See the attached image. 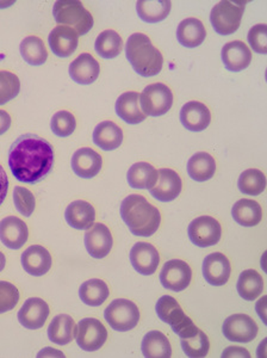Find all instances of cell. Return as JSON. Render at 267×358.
I'll use <instances>...</instances> for the list:
<instances>
[{
    "label": "cell",
    "instance_id": "48",
    "mask_svg": "<svg viewBox=\"0 0 267 358\" xmlns=\"http://www.w3.org/2000/svg\"><path fill=\"white\" fill-rule=\"evenodd\" d=\"M11 127V117L5 110H0V135L5 134Z\"/></svg>",
    "mask_w": 267,
    "mask_h": 358
},
{
    "label": "cell",
    "instance_id": "16",
    "mask_svg": "<svg viewBox=\"0 0 267 358\" xmlns=\"http://www.w3.org/2000/svg\"><path fill=\"white\" fill-rule=\"evenodd\" d=\"M130 262L138 273L150 276L158 268L160 256L158 250L150 243H136L130 251Z\"/></svg>",
    "mask_w": 267,
    "mask_h": 358
},
{
    "label": "cell",
    "instance_id": "47",
    "mask_svg": "<svg viewBox=\"0 0 267 358\" xmlns=\"http://www.w3.org/2000/svg\"><path fill=\"white\" fill-rule=\"evenodd\" d=\"M8 179L4 167L0 165V206L4 202L5 197L8 195Z\"/></svg>",
    "mask_w": 267,
    "mask_h": 358
},
{
    "label": "cell",
    "instance_id": "31",
    "mask_svg": "<svg viewBox=\"0 0 267 358\" xmlns=\"http://www.w3.org/2000/svg\"><path fill=\"white\" fill-rule=\"evenodd\" d=\"M216 172V162L207 152H199L187 163V173L194 182H207Z\"/></svg>",
    "mask_w": 267,
    "mask_h": 358
},
{
    "label": "cell",
    "instance_id": "49",
    "mask_svg": "<svg viewBox=\"0 0 267 358\" xmlns=\"http://www.w3.org/2000/svg\"><path fill=\"white\" fill-rule=\"evenodd\" d=\"M6 264V258H5L4 253L0 251V271H3Z\"/></svg>",
    "mask_w": 267,
    "mask_h": 358
},
{
    "label": "cell",
    "instance_id": "17",
    "mask_svg": "<svg viewBox=\"0 0 267 358\" xmlns=\"http://www.w3.org/2000/svg\"><path fill=\"white\" fill-rule=\"evenodd\" d=\"M29 229L24 221L8 216L0 221V241L11 250H20L28 241Z\"/></svg>",
    "mask_w": 267,
    "mask_h": 358
},
{
    "label": "cell",
    "instance_id": "28",
    "mask_svg": "<svg viewBox=\"0 0 267 358\" xmlns=\"http://www.w3.org/2000/svg\"><path fill=\"white\" fill-rule=\"evenodd\" d=\"M231 216L240 226L254 227L263 219V209L257 201L243 199L231 208Z\"/></svg>",
    "mask_w": 267,
    "mask_h": 358
},
{
    "label": "cell",
    "instance_id": "6",
    "mask_svg": "<svg viewBox=\"0 0 267 358\" xmlns=\"http://www.w3.org/2000/svg\"><path fill=\"white\" fill-rule=\"evenodd\" d=\"M246 1H219L210 13V22L216 33L228 36L234 34L241 24Z\"/></svg>",
    "mask_w": 267,
    "mask_h": 358
},
{
    "label": "cell",
    "instance_id": "40",
    "mask_svg": "<svg viewBox=\"0 0 267 358\" xmlns=\"http://www.w3.org/2000/svg\"><path fill=\"white\" fill-rule=\"evenodd\" d=\"M182 348L187 357L203 358L210 350V342L207 334L199 330L194 337L182 339Z\"/></svg>",
    "mask_w": 267,
    "mask_h": 358
},
{
    "label": "cell",
    "instance_id": "26",
    "mask_svg": "<svg viewBox=\"0 0 267 358\" xmlns=\"http://www.w3.org/2000/svg\"><path fill=\"white\" fill-rule=\"evenodd\" d=\"M207 37V30L197 18H187L180 22L177 29L179 43L187 48H196L202 45Z\"/></svg>",
    "mask_w": 267,
    "mask_h": 358
},
{
    "label": "cell",
    "instance_id": "44",
    "mask_svg": "<svg viewBox=\"0 0 267 358\" xmlns=\"http://www.w3.org/2000/svg\"><path fill=\"white\" fill-rule=\"evenodd\" d=\"M20 301V292L16 285L0 281V314L13 310Z\"/></svg>",
    "mask_w": 267,
    "mask_h": 358
},
{
    "label": "cell",
    "instance_id": "10",
    "mask_svg": "<svg viewBox=\"0 0 267 358\" xmlns=\"http://www.w3.org/2000/svg\"><path fill=\"white\" fill-rule=\"evenodd\" d=\"M187 233L192 244L199 248H210L221 239L222 227L219 221L211 216H199L191 221Z\"/></svg>",
    "mask_w": 267,
    "mask_h": 358
},
{
    "label": "cell",
    "instance_id": "3",
    "mask_svg": "<svg viewBox=\"0 0 267 358\" xmlns=\"http://www.w3.org/2000/svg\"><path fill=\"white\" fill-rule=\"evenodd\" d=\"M126 55L134 71L141 77L150 78L160 73L164 57L145 34H133L126 45Z\"/></svg>",
    "mask_w": 267,
    "mask_h": 358
},
{
    "label": "cell",
    "instance_id": "18",
    "mask_svg": "<svg viewBox=\"0 0 267 358\" xmlns=\"http://www.w3.org/2000/svg\"><path fill=\"white\" fill-rule=\"evenodd\" d=\"M182 178L171 169H162L159 171L158 182L150 189V195L160 202H172L182 192Z\"/></svg>",
    "mask_w": 267,
    "mask_h": 358
},
{
    "label": "cell",
    "instance_id": "42",
    "mask_svg": "<svg viewBox=\"0 0 267 358\" xmlns=\"http://www.w3.org/2000/svg\"><path fill=\"white\" fill-rule=\"evenodd\" d=\"M50 128L54 134L57 135L59 138H67L75 131L77 121L73 115L68 111H59L52 117Z\"/></svg>",
    "mask_w": 267,
    "mask_h": 358
},
{
    "label": "cell",
    "instance_id": "35",
    "mask_svg": "<svg viewBox=\"0 0 267 358\" xmlns=\"http://www.w3.org/2000/svg\"><path fill=\"white\" fill-rule=\"evenodd\" d=\"M171 6L168 0H140L136 4V11L142 21L159 23L170 15Z\"/></svg>",
    "mask_w": 267,
    "mask_h": 358
},
{
    "label": "cell",
    "instance_id": "19",
    "mask_svg": "<svg viewBox=\"0 0 267 358\" xmlns=\"http://www.w3.org/2000/svg\"><path fill=\"white\" fill-rule=\"evenodd\" d=\"M20 262L25 271L33 276H43L50 270L53 263L48 250L40 245L29 246L22 253Z\"/></svg>",
    "mask_w": 267,
    "mask_h": 358
},
{
    "label": "cell",
    "instance_id": "45",
    "mask_svg": "<svg viewBox=\"0 0 267 358\" xmlns=\"http://www.w3.org/2000/svg\"><path fill=\"white\" fill-rule=\"evenodd\" d=\"M248 43L259 54L267 53V25L257 24L248 31Z\"/></svg>",
    "mask_w": 267,
    "mask_h": 358
},
{
    "label": "cell",
    "instance_id": "4",
    "mask_svg": "<svg viewBox=\"0 0 267 358\" xmlns=\"http://www.w3.org/2000/svg\"><path fill=\"white\" fill-rule=\"evenodd\" d=\"M155 310L160 320L166 322L172 327L174 334H178L182 339L194 337L199 329L187 314L174 297L164 295L159 299Z\"/></svg>",
    "mask_w": 267,
    "mask_h": 358
},
{
    "label": "cell",
    "instance_id": "29",
    "mask_svg": "<svg viewBox=\"0 0 267 358\" xmlns=\"http://www.w3.org/2000/svg\"><path fill=\"white\" fill-rule=\"evenodd\" d=\"M94 143L103 151H114L123 143V131L116 123L104 121L94 128Z\"/></svg>",
    "mask_w": 267,
    "mask_h": 358
},
{
    "label": "cell",
    "instance_id": "9",
    "mask_svg": "<svg viewBox=\"0 0 267 358\" xmlns=\"http://www.w3.org/2000/svg\"><path fill=\"white\" fill-rule=\"evenodd\" d=\"M74 337L80 349L87 352H94L106 344L108 331L98 319L86 317L78 324L74 331Z\"/></svg>",
    "mask_w": 267,
    "mask_h": 358
},
{
    "label": "cell",
    "instance_id": "11",
    "mask_svg": "<svg viewBox=\"0 0 267 358\" xmlns=\"http://www.w3.org/2000/svg\"><path fill=\"white\" fill-rule=\"evenodd\" d=\"M258 325L247 314H233L223 322L222 332L229 342L250 343L258 336Z\"/></svg>",
    "mask_w": 267,
    "mask_h": 358
},
{
    "label": "cell",
    "instance_id": "27",
    "mask_svg": "<svg viewBox=\"0 0 267 358\" xmlns=\"http://www.w3.org/2000/svg\"><path fill=\"white\" fill-rule=\"evenodd\" d=\"M140 94L138 92H126L116 101V113L128 124H138L146 120V115L140 109Z\"/></svg>",
    "mask_w": 267,
    "mask_h": 358
},
{
    "label": "cell",
    "instance_id": "33",
    "mask_svg": "<svg viewBox=\"0 0 267 358\" xmlns=\"http://www.w3.org/2000/svg\"><path fill=\"white\" fill-rule=\"evenodd\" d=\"M142 355L147 358H170L172 348L170 341L160 331H150L142 341Z\"/></svg>",
    "mask_w": 267,
    "mask_h": 358
},
{
    "label": "cell",
    "instance_id": "22",
    "mask_svg": "<svg viewBox=\"0 0 267 358\" xmlns=\"http://www.w3.org/2000/svg\"><path fill=\"white\" fill-rule=\"evenodd\" d=\"M48 42L52 52L57 57H68L77 50L79 35L73 29L61 25L49 34Z\"/></svg>",
    "mask_w": 267,
    "mask_h": 358
},
{
    "label": "cell",
    "instance_id": "30",
    "mask_svg": "<svg viewBox=\"0 0 267 358\" xmlns=\"http://www.w3.org/2000/svg\"><path fill=\"white\" fill-rule=\"evenodd\" d=\"M75 322L68 314H60L49 324L48 338L57 345H67L73 341Z\"/></svg>",
    "mask_w": 267,
    "mask_h": 358
},
{
    "label": "cell",
    "instance_id": "13",
    "mask_svg": "<svg viewBox=\"0 0 267 358\" xmlns=\"http://www.w3.org/2000/svg\"><path fill=\"white\" fill-rule=\"evenodd\" d=\"M50 310L45 300L40 297H31L24 302L18 312L20 325L28 330H38L45 326Z\"/></svg>",
    "mask_w": 267,
    "mask_h": 358
},
{
    "label": "cell",
    "instance_id": "5",
    "mask_svg": "<svg viewBox=\"0 0 267 358\" xmlns=\"http://www.w3.org/2000/svg\"><path fill=\"white\" fill-rule=\"evenodd\" d=\"M53 16L57 23L73 29L79 36L94 27V17L78 0H59L54 4Z\"/></svg>",
    "mask_w": 267,
    "mask_h": 358
},
{
    "label": "cell",
    "instance_id": "25",
    "mask_svg": "<svg viewBox=\"0 0 267 358\" xmlns=\"http://www.w3.org/2000/svg\"><path fill=\"white\" fill-rule=\"evenodd\" d=\"M65 217L71 227L86 231L94 224L96 210L94 206L86 201H74L66 209Z\"/></svg>",
    "mask_w": 267,
    "mask_h": 358
},
{
    "label": "cell",
    "instance_id": "37",
    "mask_svg": "<svg viewBox=\"0 0 267 358\" xmlns=\"http://www.w3.org/2000/svg\"><path fill=\"white\" fill-rule=\"evenodd\" d=\"M20 55L29 65H43L48 59L45 42L42 41L40 37H25L24 40L20 42Z\"/></svg>",
    "mask_w": 267,
    "mask_h": 358
},
{
    "label": "cell",
    "instance_id": "46",
    "mask_svg": "<svg viewBox=\"0 0 267 358\" xmlns=\"http://www.w3.org/2000/svg\"><path fill=\"white\" fill-rule=\"evenodd\" d=\"M223 358L227 357H243L251 358V354L248 352L245 348H239V346H231L223 351Z\"/></svg>",
    "mask_w": 267,
    "mask_h": 358
},
{
    "label": "cell",
    "instance_id": "34",
    "mask_svg": "<svg viewBox=\"0 0 267 358\" xmlns=\"http://www.w3.org/2000/svg\"><path fill=\"white\" fill-rule=\"evenodd\" d=\"M236 289L240 296L246 301H254L263 294L264 280L261 275L253 268L240 273Z\"/></svg>",
    "mask_w": 267,
    "mask_h": 358
},
{
    "label": "cell",
    "instance_id": "23",
    "mask_svg": "<svg viewBox=\"0 0 267 358\" xmlns=\"http://www.w3.org/2000/svg\"><path fill=\"white\" fill-rule=\"evenodd\" d=\"M101 73V66L91 54H80L69 65V76L80 85H89L97 80Z\"/></svg>",
    "mask_w": 267,
    "mask_h": 358
},
{
    "label": "cell",
    "instance_id": "43",
    "mask_svg": "<svg viewBox=\"0 0 267 358\" xmlns=\"http://www.w3.org/2000/svg\"><path fill=\"white\" fill-rule=\"evenodd\" d=\"M13 202L20 214L30 217L36 208V200L33 192L25 187H16L13 190Z\"/></svg>",
    "mask_w": 267,
    "mask_h": 358
},
{
    "label": "cell",
    "instance_id": "21",
    "mask_svg": "<svg viewBox=\"0 0 267 358\" xmlns=\"http://www.w3.org/2000/svg\"><path fill=\"white\" fill-rule=\"evenodd\" d=\"M180 121L187 131L194 133L205 131L211 122L210 110L203 103L192 101L182 106Z\"/></svg>",
    "mask_w": 267,
    "mask_h": 358
},
{
    "label": "cell",
    "instance_id": "12",
    "mask_svg": "<svg viewBox=\"0 0 267 358\" xmlns=\"http://www.w3.org/2000/svg\"><path fill=\"white\" fill-rule=\"evenodd\" d=\"M192 280V270L187 262L172 259L165 263L160 273V282L164 288L172 292L187 289Z\"/></svg>",
    "mask_w": 267,
    "mask_h": 358
},
{
    "label": "cell",
    "instance_id": "39",
    "mask_svg": "<svg viewBox=\"0 0 267 358\" xmlns=\"http://www.w3.org/2000/svg\"><path fill=\"white\" fill-rule=\"evenodd\" d=\"M240 192L245 195L258 196L263 194L266 187V177L257 169H250L243 171L239 177Z\"/></svg>",
    "mask_w": 267,
    "mask_h": 358
},
{
    "label": "cell",
    "instance_id": "41",
    "mask_svg": "<svg viewBox=\"0 0 267 358\" xmlns=\"http://www.w3.org/2000/svg\"><path fill=\"white\" fill-rule=\"evenodd\" d=\"M20 91V78L8 71H0V106L13 101Z\"/></svg>",
    "mask_w": 267,
    "mask_h": 358
},
{
    "label": "cell",
    "instance_id": "14",
    "mask_svg": "<svg viewBox=\"0 0 267 358\" xmlns=\"http://www.w3.org/2000/svg\"><path fill=\"white\" fill-rule=\"evenodd\" d=\"M114 245L113 234L106 224H96L85 234L86 251L96 259L106 258Z\"/></svg>",
    "mask_w": 267,
    "mask_h": 358
},
{
    "label": "cell",
    "instance_id": "2",
    "mask_svg": "<svg viewBox=\"0 0 267 358\" xmlns=\"http://www.w3.org/2000/svg\"><path fill=\"white\" fill-rule=\"evenodd\" d=\"M121 216L130 232L135 236H152L158 231L161 215L141 195L127 196L121 203Z\"/></svg>",
    "mask_w": 267,
    "mask_h": 358
},
{
    "label": "cell",
    "instance_id": "8",
    "mask_svg": "<svg viewBox=\"0 0 267 358\" xmlns=\"http://www.w3.org/2000/svg\"><path fill=\"white\" fill-rule=\"evenodd\" d=\"M142 113L146 116L159 117L170 111L173 104V94L168 86L155 83L147 86L140 94Z\"/></svg>",
    "mask_w": 267,
    "mask_h": 358
},
{
    "label": "cell",
    "instance_id": "24",
    "mask_svg": "<svg viewBox=\"0 0 267 358\" xmlns=\"http://www.w3.org/2000/svg\"><path fill=\"white\" fill-rule=\"evenodd\" d=\"M221 55L224 67L231 72H240L251 65V49L243 41H233L224 45Z\"/></svg>",
    "mask_w": 267,
    "mask_h": 358
},
{
    "label": "cell",
    "instance_id": "7",
    "mask_svg": "<svg viewBox=\"0 0 267 358\" xmlns=\"http://www.w3.org/2000/svg\"><path fill=\"white\" fill-rule=\"evenodd\" d=\"M104 317L111 329L117 332H128L140 322V310L133 301L117 299L108 306Z\"/></svg>",
    "mask_w": 267,
    "mask_h": 358
},
{
    "label": "cell",
    "instance_id": "15",
    "mask_svg": "<svg viewBox=\"0 0 267 358\" xmlns=\"http://www.w3.org/2000/svg\"><path fill=\"white\" fill-rule=\"evenodd\" d=\"M231 273V262L223 253H211L203 262V276L209 285L215 287L226 285Z\"/></svg>",
    "mask_w": 267,
    "mask_h": 358
},
{
    "label": "cell",
    "instance_id": "20",
    "mask_svg": "<svg viewBox=\"0 0 267 358\" xmlns=\"http://www.w3.org/2000/svg\"><path fill=\"white\" fill-rule=\"evenodd\" d=\"M101 166L103 159L101 155L89 147L78 150L72 157V169L80 178H94L101 172Z\"/></svg>",
    "mask_w": 267,
    "mask_h": 358
},
{
    "label": "cell",
    "instance_id": "38",
    "mask_svg": "<svg viewBox=\"0 0 267 358\" xmlns=\"http://www.w3.org/2000/svg\"><path fill=\"white\" fill-rule=\"evenodd\" d=\"M94 49L103 59H115L121 54L123 40L115 30H106L98 35Z\"/></svg>",
    "mask_w": 267,
    "mask_h": 358
},
{
    "label": "cell",
    "instance_id": "36",
    "mask_svg": "<svg viewBox=\"0 0 267 358\" xmlns=\"http://www.w3.org/2000/svg\"><path fill=\"white\" fill-rule=\"evenodd\" d=\"M109 295V287L106 282L98 280V278H92V280L86 281L85 283L81 285L80 289H79L81 301L91 307L103 305Z\"/></svg>",
    "mask_w": 267,
    "mask_h": 358
},
{
    "label": "cell",
    "instance_id": "32",
    "mask_svg": "<svg viewBox=\"0 0 267 358\" xmlns=\"http://www.w3.org/2000/svg\"><path fill=\"white\" fill-rule=\"evenodd\" d=\"M159 172L157 169L148 163H136L130 167L127 179L130 187L138 190L148 189L155 187L158 182Z\"/></svg>",
    "mask_w": 267,
    "mask_h": 358
},
{
    "label": "cell",
    "instance_id": "1",
    "mask_svg": "<svg viewBox=\"0 0 267 358\" xmlns=\"http://www.w3.org/2000/svg\"><path fill=\"white\" fill-rule=\"evenodd\" d=\"M53 165V146L38 135H22L10 148L8 166L13 177L22 183H38Z\"/></svg>",
    "mask_w": 267,
    "mask_h": 358
}]
</instances>
